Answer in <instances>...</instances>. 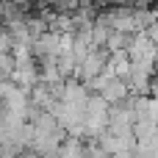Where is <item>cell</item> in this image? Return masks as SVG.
Instances as JSON below:
<instances>
[{
	"instance_id": "obj_1",
	"label": "cell",
	"mask_w": 158,
	"mask_h": 158,
	"mask_svg": "<svg viewBox=\"0 0 158 158\" xmlns=\"http://www.w3.org/2000/svg\"><path fill=\"white\" fill-rule=\"evenodd\" d=\"M108 58H111V50L108 47H94L81 64H78V72H75V78L78 81H92V78H97L103 69H106V64H108Z\"/></svg>"
},
{
	"instance_id": "obj_2",
	"label": "cell",
	"mask_w": 158,
	"mask_h": 158,
	"mask_svg": "<svg viewBox=\"0 0 158 158\" xmlns=\"http://www.w3.org/2000/svg\"><path fill=\"white\" fill-rule=\"evenodd\" d=\"M8 81H14V83H17V86H22L25 92H31V89L42 81V72L36 69V64H33V61H28V64H17V69H14V75H11Z\"/></svg>"
},
{
	"instance_id": "obj_3",
	"label": "cell",
	"mask_w": 158,
	"mask_h": 158,
	"mask_svg": "<svg viewBox=\"0 0 158 158\" xmlns=\"http://www.w3.org/2000/svg\"><path fill=\"white\" fill-rule=\"evenodd\" d=\"M100 94H103L111 106H119V103H125L133 92H131V83H128L125 78H114V81H108V86H106Z\"/></svg>"
},
{
	"instance_id": "obj_4",
	"label": "cell",
	"mask_w": 158,
	"mask_h": 158,
	"mask_svg": "<svg viewBox=\"0 0 158 158\" xmlns=\"http://www.w3.org/2000/svg\"><path fill=\"white\" fill-rule=\"evenodd\" d=\"M17 69V58L14 53H0V72H3V81H8Z\"/></svg>"
},
{
	"instance_id": "obj_5",
	"label": "cell",
	"mask_w": 158,
	"mask_h": 158,
	"mask_svg": "<svg viewBox=\"0 0 158 158\" xmlns=\"http://www.w3.org/2000/svg\"><path fill=\"white\" fill-rule=\"evenodd\" d=\"M153 14H156V22H158V3L153 6Z\"/></svg>"
}]
</instances>
